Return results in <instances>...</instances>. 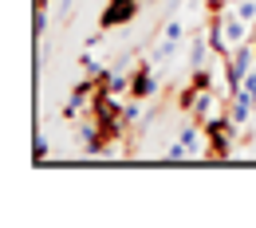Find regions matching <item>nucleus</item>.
Wrapping results in <instances>:
<instances>
[{
	"label": "nucleus",
	"mask_w": 256,
	"mask_h": 228,
	"mask_svg": "<svg viewBox=\"0 0 256 228\" xmlns=\"http://www.w3.org/2000/svg\"><path fill=\"white\" fill-rule=\"evenodd\" d=\"M134 16H138V0H106V8H102V16H98V28H102V32L122 28Z\"/></svg>",
	"instance_id": "nucleus-4"
},
{
	"label": "nucleus",
	"mask_w": 256,
	"mask_h": 228,
	"mask_svg": "<svg viewBox=\"0 0 256 228\" xmlns=\"http://www.w3.org/2000/svg\"><path fill=\"white\" fill-rule=\"evenodd\" d=\"M182 35H186L182 20H170V24H166V32H162V39H174V43H182Z\"/></svg>",
	"instance_id": "nucleus-10"
},
{
	"label": "nucleus",
	"mask_w": 256,
	"mask_h": 228,
	"mask_svg": "<svg viewBox=\"0 0 256 228\" xmlns=\"http://www.w3.org/2000/svg\"><path fill=\"white\" fill-rule=\"evenodd\" d=\"M154 91H158V75H154L150 63L142 59V67L130 71V95H134V98H150Z\"/></svg>",
	"instance_id": "nucleus-5"
},
{
	"label": "nucleus",
	"mask_w": 256,
	"mask_h": 228,
	"mask_svg": "<svg viewBox=\"0 0 256 228\" xmlns=\"http://www.w3.org/2000/svg\"><path fill=\"white\" fill-rule=\"evenodd\" d=\"M79 150H83V154H91V158L110 154V138H106V130L95 122V114L79 122Z\"/></svg>",
	"instance_id": "nucleus-3"
},
{
	"label": "nucleus",
	"mask_w": 256,
	"mask_h": 228,
	"mask_svg": "<svg viewBox=\"0 0 256 228\" xmlns=\"http://www.w3.org/2000/svg\"><path fill=\"white\" fill-rule=\"evenodd\" d=\"M252 47H256V43H252Z\"/></svg>",
	"instance_id": "nucleus-15"
},
{
	"label": "nucleus",
	"mask_w": 256,
	"mask_h": 228,
	"mask_svg": "<svg viewBox=\"0 0 256 228\" xmlns=\"http://www.w3.org/2000/svg\"><path fill=\"white\" fill-rule=\"evenodd\" d=\"M236 134V122L228 118V110L217 114V118H209L205 122V154L201 158H209V162H224V158H232V138Z\"/></svg>",
	"instance_id": "nucleus-1"
},
{
	"label": "nucleus",
	"mask_w": 256,
	"mask_h": 228,
	"mask_svg": "<svg viewBox=\"0 0 256 228\" xmlns=\"http://www.w3.org/2000/svg\"><path fill=\"white\" fill-rule=\"evenodd\" d=\"M201 130H205V126H197V122H190L186 130L178 134V142L186 146V154H190V158H197V154H201Z\"/></svg>",
	"instance_id": "nucleus-7"
},
{
	"label": "nucleus",
	"mask_w": 256,
	"mask_h": 228,
	"mask_svg": "<svg viewBox=\"0 0 256 228\" xmlns=\"http://www.w3.org/2000/svg\"><path fill=\"white\" fill-rule=\"evenodd\" d=\"M209 55H213V43H209V39H193L190 67H193V71H197V67H209Z\"/></svg>",
	"instance_id": "nucleus-8"
},
{
	"label": "nucleus",
	"mask_w": 256,
	"mask_h": 228,
	"mask_svg": "<svg viewBox=\"0 0 256 228\" xmlns=\"http://www.w3.org/2000/svg\"><path fill=\"white\" fill-rule=\"evenodd\" d=\"M182 158H190V154H186V146H182V142H174V146L166 150V162H182Z\"/></svg>",
	"instance_id": "nucleus-11"
},
{
	"label": "nucleus",
	"mask_w": 256,
	"mask_h": 228,
	"mask_svg": "<svg viewBox=\"0 0 256 228\" xmlns=\"http://www.w3.org/2000/svg\"><path fill=\"white\" fill-rule=\"evenodd\" d=\"M252 106H256V98L240 87V91H232V102H228V118L236 122V126H244L248 118H252Z\"/></svg>",
	"instance_id": "nucleus-6"
},
{
	"label": "nucleus",
	"mask_w": 256,
	"mask_h": 228,
	"mask_svg": "<svg viewBox=\"0 0 256 228\" xmlns=\"http://www.w3.org/2000/svg\"><path fill=\"white\" fill-rule=\"evenodd\" d=\"M44 4H48V0H36V8H44Z\"/></svg>",
	"instance_id": "nucleus-14"
},
{
	"label": "nucleus",
	"mask_w": 256,
	"mask_h": 228,
	"mask_svg": "<svg viewBox=\"0 0 256 228\" xmlns=\"http://www.w3.org/2000/svg\"><path fill=\"white\" fill-rule=\"evenodd\" d=\"M44 28H48V12H44V8H36V39L44 35Z\"/></svg>",
	"instance_id": "nucleus-12"
},
{
	"label": "nucleus",
	"mask_w": 256,
	"mask_h": 228,
	"mask_svg": "<svg viewBox=\"0 0 256 228\" xmlns=\"http://www.w3.org/2000/svg\"><path fill=\"white\" fill-rule=\"evenodd\" d=\"M252 63H256V47H252V43H236V51L224 55V83H228V95L244 87Z\"/></svg>",
	"instance_id": "nucleus-2"
},
{
	"label": "nucleus",
	"mask_w": 256,
	"mask_h": 228,
	"mask_svg": "<svg viewBox=\"0 0 256 228\" xmlns=\"http://www.w3.org/2000/svg\"><path fill=\"white\" fill-rule=\"evenodd\" d=\"M197 91H213V75H209V67H197L193 71V79H190Z\"/></svg>",
	"instance_id": "nucleus-9"
},
{
	"label": "nucleus",
	"mask_w": 256,
	"mask_h": 228,
	"mask_svg": "<svg viewBox=\"0 0 256 228\" xmlns=\"http://www.w3.org/2000/svg\"><path fill=\"white\" fill-rule=\"evenodd\" d=\"M244 91H248V95L256 98V67H252V71H248V79H244Z\"/></svg>",
	"instance_id": "nucleus-13"
}]
</instances>
